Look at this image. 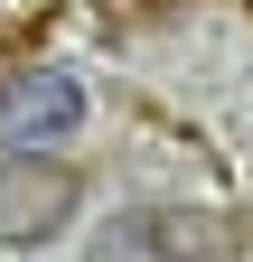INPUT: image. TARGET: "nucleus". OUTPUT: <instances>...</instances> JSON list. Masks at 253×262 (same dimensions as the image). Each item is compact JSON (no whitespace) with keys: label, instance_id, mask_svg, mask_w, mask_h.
Wrapping results in <instances>:
<instances>
[{"label":"nucleus","instance_id":"1","mask_svg":"<svg viewBox=\"0 0 253 262\" xmlns=\"http://www.w3.org/2000/svg\"><path fill=\"white\" fill-rule=\"evenodd\" d=\"M75 122H85V84L66 75V66H28L19 84H0V141L47 150V141H66Z\"/></svg>","mask_w":253,"mask_h":262},{"label":"nucleus","instance_id":"2","mask_svg":"<svg viewBox=\"0 0 253 262\" xmlns=\"http://www.w3.org/2000/svg\"><path fill=\"white\" fill-rule=\"evenodd\" d=\"M75 206V178L56 159H0V244H38Z\"/></svg>","mask_w":253,"mask_h":262}]
</instances>
